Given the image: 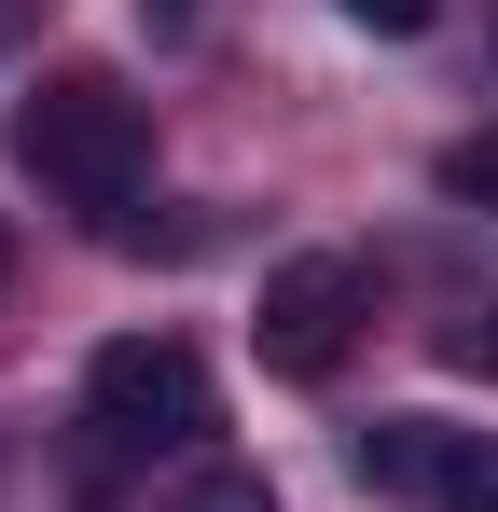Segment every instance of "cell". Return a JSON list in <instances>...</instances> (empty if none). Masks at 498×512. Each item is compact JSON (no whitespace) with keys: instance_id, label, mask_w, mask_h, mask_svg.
<instances>
[{"instance_id":"6da1fadb","label":"cell","mask_w":498,"mask_h":512,"mask_svg":"<svg viewBox=\"0 0 498 512\" xmlns=\"http://www.w3.org/2000/svg\"><path fill=\"white\" fill-rule=\"evenodd\" d=\"M14 153H28L42 194L97 208V236H125V194L153 167V97L125 84V70H42L28 111H14Z\"/></svg>"},{"instance_id":"7a4b0ae2","label":"cell","mask_w":498,"mask_h":512,"mask_svg":"<svg viewBox=\"0 0 498 512\" xmlns=\"http://www.w3.org/2000/svg\"><path fill=\"white\" fill-rule=\"evenodd\" d=\"M222 416V388H208V360L180 333H111L83 360V429H97V457H180V443H208Z\"/></svg>"},{"instance_id":"3957f363","label":"cell","mask_w":498,"mask_h":512,"mask_svg":"<svg viewBox=\"0 0 498 512\" xmlns=\"http://www.w3.org/2000/svg\"><path fill=\"white\" fill-rule=\"evenodd\" d=\"M360 319H374V277H360L346 250H291L277 277H263V319H249V346H263V374L319 388L332 360L360 346Z\"/></svg>"},{"instance_id":"277c9868","label":"cell","mask_w":498,"mask_h":512,"mask_svg":"<svg viewBox=\"0 0 498 512\" xmlns=\"http://www.w3.org/2000/svg\"><path fill=\"white\" fill-rule=\"evenodd\" d=\"M443 471H457V429L443 416H374L360 429V485L374 499H443Z\"/></svg>"},{"instance_id":"5b68a950","label":"cell","mask_w":498,"mask_h":512,"mask_svg":"<svg viewBox=\"0 0 498 512\" xmlns=\"http://www.w3.org/2000/svg\"><path fill=\"white\" fill-rule=\"evenodd\" d=\"M429 180H443L457 208H485V222H498V125H471V139H443V167H429Z\"/></svg>"},{"instance_id":"8992f818","label":"cell","mask_w":498,"mask_h":512,"mask_svg":"<svg viewBox=\"0 0 498 512\" xmlns=\"http://www.w3.org/2000/svg\"><path fill=\"white\" fill-rule=\"evenodd\" d=\"M429 512H498V443H485V429H457V471H443Z\"/></svg>"},{"instance_id":"52a82bcc","label":"cell","mask_w":498,"mask_h":512,"mask_svg":"<svg viewBox=\"0 0 498 512\" xmlns=\"http://www.w3.org/2000/svg\"><path fill=\"white\" fill-rule=\"evenodd\" d=\"M180 512H277V485H263V471H208Z\"/></svg>"},{"instance_id":"ba28073f","label":"cell","mask_w":498,"mask_h":512,"mask_svg":"<svg viewBox=\"0 0 498 512\" xmlns=\"http://www.w3.org/2000/svg\"><path fill=\"white\" fill-rule=\"evenodd\" d=\"M443 360H457V374H498V305H485V319H457V333H443Z\"/></svg>"},{"instance_id":"9c48e42d","label":"cell","mask_w":498,"mask_h":512,"mask_svg":"<svg viewBox=\"0 0 498 512\" xmlns=\"http://www.w3.org/2000/svg\"><path fill=\"white\" fill-rule=\"evenodd\" d=\"M346 14H360V28H388V42H415V28H429L443 0H346Z\"/></svg>"},{"instance_id":"30bf717a","label":"cell","mask_w":498,"mask_h":512,"mask_svg":"<svg viewBox=\"0 0 498 512\" xmlns=\"http://www.w3.org/2000/svg\"><path fill=\"white\" fill-rule=\"evenodd\" d=\"M0 291H14V222H0Z\"/></svg>"}]
</instances>
